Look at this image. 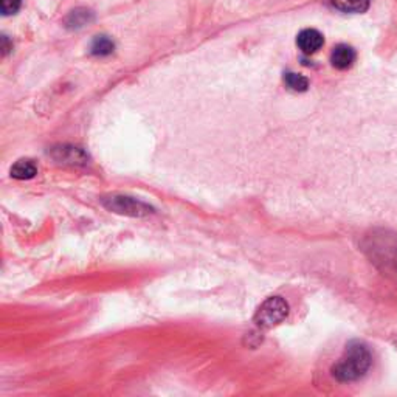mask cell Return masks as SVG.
<instances>
[{
	"instance_id": "1",
	"label": "cell",
	"mask_w": 397,
	"mask_h": 397,
	"mask_svg": "<svg viewBox=\"0 0 397 397\" xmlns=\"http://www.w3.org/2000/svg\"><path fill=\"white\" fill-rule=\"evenodd\" d=\"M371 366V354L368 347L362 343H350L346 346L343 356L332 366V376L339 382L358 380L368 372Z\"/></svg>"
},
{
	"instance_id": "2",
	"label": "cell",
	"mask_w": 397,
	"mask_h": 397,
	"mask_svg": "<svg viewBox=\"0 0 397 397\" xmlns=\"http://www.w3.org/2000/svg\"><path fill=\"white\" fill-rule=\"evenodd\" d=\"M289 315V304L281 297H270L255 314V323L262 329H270L283 323Z\"/></svg>"
},
{
	"instance_id": "3",
	"label": "cell",
	"mask_w": 397,
	"mask_h": 397,
	"mask_svg": "<svg viewBox=\"0 0 397 397\" xmlns=\"http://www.w3.org/2000/svg\"><path fill=\"white\" fill-rule=\"evenodd\" d=\"M103 204H105L107 210L132 217H143L154 213V208L148 204L132 197H126V195H112V197L103 200Z\"/></svg>"
},
{
	"instance_id": "4",
	"label": "cell",
	"mask_w": 397,
	"mask_h": 397,
	"mask_svg": "<svg viewBox=\"0 0 397 397\" xmlns=\"http://www.w3.org/2000/svg\"><path fill=\"white\" fill-rule=\"evenodd\" d=\"M323 44H325V38H323V34L319 32V30H314V28L303 30L297 38V45L300 47V50L304 54L316 53L323 47Z\"/></svg>"
},
{
	"instance_id": "5",
	"label": "cell",
	"mask_w": 397,
	"mask_h": 397,
	"mask_svg": "<svg viewBox=\"0 0 397 397\" xmlns=\"http://www.w3.org/2000/svg\"><path fill=\"white\" fill-rule=\"evenodd\" d=\"M356 61V50L351 45L340 44L334 48L331 54V63L337 70H346Z\"/></svg>"
},
{
	"instance_id": "6",
	"label": "cell",
	"mask_w": 397,
	"mask_h": 397,
	"mask_svg": "<svg viewBox=\"0 0 397 397\" xmlns=\"http://www.w3.org/2000/svg\"><path fill=\"white\" fill-rule=\"evenodd\" d=\"M38 174V167H36L33 160L23 158V160L16 162L11 168V177L17 180H30Z\"/></svg>"
},
{
	"instance_id": "7",
	"label": "cell",
	"mask_w": 397,
	"mask_h": 397,
	"mask_svg": "<svg viewBox=\"0 0 397 397\" xmlns=\"http://www.w3.org/2000/svg\"><path fill=\"white\" fill-rule=\"evenodd\" d=\"M331 2L343 13H365L369 8V0H331Z\"/></svg>"
},
{
	"instance_id": "8",
	"label": "cell",
	"mask_w": 397,
	"mask_h": 397,
	"mask_svg": "<svg viewBox=\"0 0 397 397\" xmlns=\"http://www.w3.org/2000/svg\"><path fill=\"white\" fill-rule=\"evenodd\" d=\"M54 158H56L58 162H64L70 164L85 163V160H87V157H85L84 152L78 148H59L56 149Z\"/></svg>"
},
{
	"instance_id": "9",
	"label": "cell",
	"mask_w": 397,
	"mask_h": 397,
	"mask_svg": "<svg viewBox=\"0 0 397 397\" xmlns=\"http://www.w3.org/2000/svg\"><path fill=\"white\" fill-rule=\"evenodd\" d=\"M284 83L293 92H306L309 89V79L300 73L289 72L284 75Z\"/></svg>"
},
{
	"instance_id": "10",
	"label": "cell",
	"mask_w": 397,
	"mask_h": 397,
	"mask_svg": "<svg viewBox=\"0 0 397 397\" xmlns=\"http://www.w3.org/2000/svg\"><path fill=\"white\" fill-rule=\"evenodd\" d=\"M114 42L107 38V36H98L95 38V41L92 42V54H95V56H107V54H111L114 52Z\"/></svg>"
},
{
	"instance_id": "11",
	"label": "cell",
	"mask_w": 397,
	"mask_h": 397,
	"mask_svg": "<svg viewBox=\"0 0 397 397\" xmlns=\"http://www.w3.org/2000/svg\"><path fill=\"white\" fill-rule=\"evenodd\" d=\"M90 21H92V13H90V11L76 10V11H73V13L70 14L67 23H69V25H72V27H84L85 23H89Z\"/></svg>"
},
{
	"instance_id": "12",
	"label": "cell",
	"mask_w": 397,
	"mask_h": 397,
	"mask_svg": "<svg viewBox=\"0 0 397 397\" xmlns=\"http://www.w3.org/2000/svg\"><path fill=\"white\" fill-rule=\"evenodd\" d=\"M22 0H0V10L5 16L16 14L21 10Z\"/></svg>"
}]
</instances>
